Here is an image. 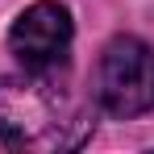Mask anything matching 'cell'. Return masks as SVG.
Listing matches in <instances>:
<instances>
[{
    "mask_svg": "<svg viewBox=\"0 0 154 154\" xmlns=\"http://www.w3.org/2000/svg\"><path fill=\"white\" fill-rule=\"evenodd\" d=\"M92 100L104 108L108 117H146L154 108V46L133 38V33H117L96 58L92 71Z\"/></svg>",
    "mask_w": 154,
    "mask_h": 154,
    "instance_id": "2",
    "label": "cell"
},
{
    "mask_svg": "<svg viewBox=\"0 0 154 154\" xmlns=\"http://www.w3.org/2000/svg\"><path fill=\"white\" fill-rule=\"evenodd\" d=\"M71 38H75V21L67 13V4L38 0V4H29L13 21V29H8V54L25 71H33V75H54L71 58Z\"/></svg>",
    "mask_w": 154,
    "mask_h": 154,
    "instance_id": "3",
    "label": "cell"
},
{
    "mask_svg": "<svg viewBox=\"0 0 154 154\" xmlns=\"http://www.w3.org/2000/svg\"><path fill=\"white\" fill-rule=\"evenodd\" d=\"M92 108L54 75L0 79V154H67L92 137Z\"/></svg>",
    "mask_w": 154,
    "mask_h": 154,
    "instance_id": "1",
    "label": "cell"
}]
</instances>
